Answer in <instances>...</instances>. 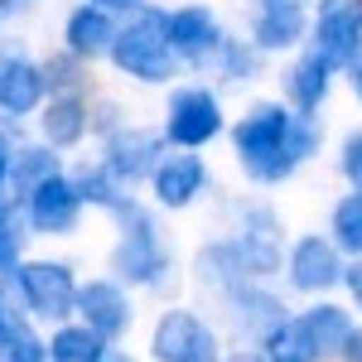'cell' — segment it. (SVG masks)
Wrapping results in <instances>:
<instances>
[{
  "mask_svg": "<svg viewBox=\"0 0 362 362\" xmlns=\"http://www.w3.org/2000/svg\"><path fill=\"white\" fill-rule=\"evenodd\" d=\"M232 160L256 189H280L324 150V126L319 116L290 112L280 97H261L227 126Z\"/></svg>",
  "mask_w": 362,
  "mask_h": 362,
  "instance_id": "6da1fadb",
  "label": "cell"
},
{
  "mask_svg": "<svg viewBox=\"0 0 362 362\" xmlns=\"http://www.w3.org/2000/svg\"><path fill=\"white\" fill-rule=\"evenodd\" d=\"M169 271H174V261H169V247H165V237H160V227H155V213L131 198L116 213L112 280H121L126 290H165L169 280H174Z\"/></svg>",
  "mask_w": 362,
  "mask_h": 362,
  "instance_id": "7a4b0ae2",
  "label": "cell"
},
{
  "mask_svg": "<svg viewBox=\"0 0 362 362\" xmlns=\"http://www.w3.org/2000/svg\"><path fill=\"white\" fill-rule=\"evenodd\" d=\"M121 78H131L140 87H165L179 78V58L165 39V10L160 5H145L136 15H126L121 29L112 39V54H107Z\"/></svg>",
  "mask_w": 362,
  "mask_h": 362,
  "instance_id": "3957f363",
  "label": "cell"
},
{
  "mask_svg": "<svg viewBox=\"0 0 362 362\" xmlns=\"http://www.w3.org/2000/svg\"><path fill=\"white\" fill-rule=\"evenodd\" d=\"M0 290L29 324H63V319H73L78 276L58 256H25L10 276H0Z\"/></svg>",
  "mask_w": 362,
  "mask_h": 362,
  "instance_id": "277c9868",
  "label": "cell"
},
{
  "mask_svg": "<svg viewBox=\"0 0 362 362\" xmlns=\"http://www.w3.org/2000/svg\"><path fill=\"white\" fill-rule=\"evenodd\" d=\"M160 136L169 150H208L213 140L227 136V112L218 87L208 83H184L169 92L165 102V121H160Z\"/></svg>",
  "mask_w": 362,
  "mask_h": 362,
  "instance_id": "5b68a950",
  "label": "cell"
},
{
  "mask_svg": "<svg viewBox=\"0 0 362 362\" xmlns=\"http://www.w3.org/2000/svg\"><path fill=\"white\" fill-rule=\"evenodd\" d=\"M223 338L189 305H169L150 324V358L155 362H218Z\"/></svg>",
  "mask_w": 362,
  "mask_h": 362,
  "instance_id": "8992f818",
  "label": "cell"
},
{
  "mask_svg": "<svg viewBox=\"0 0 362 362\" xmlns=\"http://www.w3.org/2000/svg\"><path fill=\"white\" fill-rule=\"evenodd\" d=\"M309 54L343 73L362 54V0H319L309 10Z\"/></svg>",
  "mask_w": 362,
  "mask_h": 362,
  "instance_id": "52a82bcc",
  "label": "cell"
},
{
  "mask_svg": "<svg viewBox=\"0 0 362 362\" xmlns=\"http://www.w3.org/2000/svg\"><path fill=\"white\" fill-rule=\"evenodd\" d=\"M165 39H169V49H174V58H179V68H208L213 54L223 49L227 29H223V15L213 5L189 0V5L165 10Z\"/></svg>",
  "mask_w": 362,
  "mask_h": 362,
  "instance_id": "ba28073f",
  "label": "cell"
},
{
  "mask_svg": "<svg viewBox=\"0 0 362 362\" xmlns=\"http://www.w3.org/2000/svg\"><path fill=\"white\" fill-rule=\"evenodd\" d=\"M73 319L87 324L102 343H121V338L136 329V305H131V290L112 276H92L78 280V300H73Z\"/></svg>",
  "mask_w": 362,
  "mask_h": 362,
  "instance_id": "9c48e42d",
  "label": "cell"
},
{
  "mask_svg": "<svg viewBox=\"0 0 362 362\" xmlns=\"http://www.w3.org/2000/svg\"><path fill=\"white\" fill-rule=\"evenodd\" d=\"M280 232H285V227H280L271 203H247V208H242L237 232H232L227 242H232V251H237L247 280H271L280 271V261H285V256H280V247H285Z\"/></svg>",
  "mask_w": 362,
  "mask_h": 362,
  "instance_id": "30bf717a",
  "label": "cell"
},
{
  "mask_svg": "<svg viewBox=\"0 0 362 362\" xmlns=\"http://www.w3.org/2000/svg\"><path fill=\"white\" fill-rule=\"evenodd\" d=\"M343 251L324 237V232H305L295 247L285 251V285L295 295H309V300H324L334 295L338 280H343Z\"/></svg>",
  "mask_w": 362,
  "mask_h": 362,
  "instance_id": "8fae6325",
  "label": "cell"
},
{
  "mask_svg": "<svg viewBox=\"0 0 362 362\" xmlns=\"http://www.w3.org/2000/svg\"><path fill=\"white\" fill-rule=\"evenodd\" d=\"M160 155H165V136H160L155 126H136V121L116 126L112 136L102 140V169H107L112 179H121L126 189L145 184Z\"/></svg>",
  "mask_w": 362,
  "mask_h": 362,
  "instance_id": "7c38bea8",
  "label": "cell"
},
{
  "mask_svg": "<svg viewBox=\"0 0 362 362\" xmlns=\"http://www.w3.org/2000/svg\"><path fill=\"white\" fill-rule=\"evenodd\" d=\"M145 184H150L155 208L184 213V208H194L198 198L208 194V165H203L198 150H169V155L155 160V169H150Z\"/></svg>",
  "mask_w": 362,
  "mask_h": 362,
  "instance_id": "4fadbf2b",
  "label": "cell"
},
{
  "mask_svg": "<svg viewBox=\"0 0 362 362\" xmlns=\"http://www.w3.org/2000/svg\"><path fill=\"white\" fill-rule=\"evenodd\" d=\"M20 213H25V223H29L34 237H73L78 223H83V198L73 189L68 169L54 174V179H44L34 194L20 198Z\"/></svg>",
  "mask_w": 362,
  "mask_h": 362,
  "instance_id": "5bb4252c",
  "label": "cell"
},
{
  "mask_svg": "<svg viewBox=\"0 0 362 362\" xmlns=\"http://www.w3.org/2000/svg\"><path fill=\"white\" fill-rule=\"evenodd\" d=\"M309 39V0H256L251 10V44L266 58L295 54Z\"/></svg>",
  "mask_w": 362,
  "mask_h": 362,
  "instance_id": "9a60e30c",
  "label": "cell"
},
{
  "mask_svg": "<svg viewBox=\"0 0 362 362\" xmlns=\"http://www.w3.org/2000/svg\"><path fill=\"white\" fill-rule=\"evenodd\" d=\"M227 305V319H232V329L247 338V343H256V338L266 334V329H276L280 319L290 314V305L280 300L276 290L266 285V280H242L237 290H227L223 295Z\"/></svg>",
  "mask_w": 362,
  "mask_h": 362,
  "instance_id": "2e32d148",
  "label": "cell"
},
{
  "mask_svg": "<svg viewBox=\"0 0 362 362\" xmlns=\"http://www.w3.org/2000/svg\"><path fill=\"white\" fill-rule=\"evenodd\" d=\"M49 87H44V68L34 63L29 54H0V116L25 121L44 107Z\"/></svg>",
  "mask_w": 362,
  "mask_h": 362,
  "instance_id": "e0dca14e",
  "label": "cell"
},
{
  "mask_svg": "<svg viewBox=\"0 0 362 362\" xmlns=\"http://www.w3.org/2000/svg\"><path fill=\"white\" fill-rule=\"evenodd\" d=\"M116 29H121V15L83 0V5H73L68 20H63V49H68L73 58H83V63H97V58L112 54Z\"/></svg>",
  "mask_w": 362,
  "mask_h": 362,
  "instance_id": "ac0fdd59",
  "label": "cell"
},
{
  "mask_svg": "<svg viewBox=\"0 0 362 362\" xmlns=\"http://www.w3.org/2000/svg\"><path fill=\"white\" fill-rule=\"evenodd\" d=\"M329 92H334V68H329L324 58H314L305 49L300 58L285 63V73H280V102H285L290 112L319 116V107L329 102Z\"/></svg>",
  "mask_w": 362,
  "mask_h": 362,
  "instance_id": "d6986e66",
  "label": "cell"
},
{
  "mask_svg": "<svg viewBox=\"0 0 362 362\" xmlns=\"http://www.w3.org/2000/svg\"><path fill=\"white\" fill-rule=\"evenodd\" d=\"M39 121V140L49 150H78L87 140V92H54L44 97V107L34 112Z\"/></svg>",
  "mask_w": 362,
  "mask_h": 362,
  "instance_id": "ffe728a7",
  "label": "cell"
},
{
  "mask_svg": "<svg viewBox=\"0 0 362 362\" xmlns=\"http://www.w3.org/2000/svg\"><path fill=\"white\" fill-rule=\"evenodd\" d=\"M300 329H305V338L314 343V353H319V362H338V353H343V343H348V334L358 329V319H353V309L334 305L329 295L324 300H309L300 314Z\"/></svg>",
  "mask_w": 362,
  "mask_h": 362,
  "instance_id": "44dd1931",
  "label": "cell"
},
{
  "mask_svg": "<svg viewBox=\"0 0 362 362\" xmlns=\"http://www.w3.org/2000/svg\"><path fill=\"white\" fill-rule=\"evenodd\" d=\"M54 174H63V155L58 150H49L44 140H15V155H10V198L15 203L25 194H34Z\"/></svg>",
  "mask_w": 362,
  "mask_h": 362,
  "instance_id": "7402d4cb",
  "label": "cell"
},
{
  "mask_svg": "<svg viewBox=\"0 0 362 362\" xmlns=\"http://www.w3.org/2000/svg\"><path fill=\"white\" fill-rule=\"evenodd\" d=\"M68 179H73V189H78V198H83V208H97V213H107V218H116V213L136 198L121 179H112V174L102 169V160L73 165V169H68Z\"/></svg>",
  "mask_w": 362,
  "mask_h": 362,
  "instance_id": "603a6c76",
  "label": "cell"
},
{
  "mask_svg": "<svg viewBox=\"0 0 362 362\" xmlns=\"http://www.w3.org/2000/svg\"><path fill=\"white\" fill-rule=\"evenodd\" d=\"M194 280L203 290H213V295H227V290H237L247 280V271H242V261H237V251H232L227 237L223 242H208L194 256Z\"/></svg>",
  "mask_w": 362,
  "mask_h": 362,
  "instance_id": "cb8c5ba5",
  "label": "cell"
},
{
  "mask_svg": "<svg viewBox=\"0 0 362 362\" xmlns=\"http://www.w3.org/2000/svg\"><path fill=\"white\" fill-rule=\"evenodd\" d=\"M107 348H112V343H102V338L92 334L87 324H78V319L54 324V334L44 338L49 362H102V353H107Z\"/></svg>",
  "mask_w": 362,
  "mask_h": 362,
  "instance_id": "d4e9b609",
  "label": "cell"
},
{
  "mask_svg": "<svg viewBox=\"0 0 362 362\" xmlns=\"http://www.w3.org/2000/svg\"><path fill=\"white\" fill-rule=\"evenodd\" d=\"M208 68H213V73H218L227 87H242V83H256V78H261L266 54H261L251 39H232V34H227L223 49L213 54V63H208Z\"/></svg>",
  "mask_w": 362,
  "mask_h": 362,
  "instance_id": "484cf974",
  "label": "cell"
},
{
  "mask_svg": "<svg viewBox=\"0 0 362 362\" xmlns=\"http://www.w3.org/2000/svg\"><path fill=\"white\" fill-rule=\"evenodd\" d=\"M256 348H261L266 362H319V353H314V343L305 338L295 314H285L276 329H266V334L256 338Z\"/></svg>",
  "mask_w": 362,
  "mask_h": 362,
  "instance_id": "4316f807",
  "label": "cell"
},
{
  "mask_svg": "<svg viewBox=\"0 0 362 362\" xmlns=\"http://www.w3.org/2000/svg\"><path fill=\"white\" fill-rule=\"evenodd\" d=\"M324 237H329V242H334L348 261H353V256H362V194H353V189H348V194L329 208V232H324Z\"/></svg>",
  "mask_w": 362,
  "mask_h": 362,
  "instance_id": "83f0119b",
  "label": "cell"
},
{
  "mask_svg": "<svg viewBox=\"0 0 362 362\" xmlns=\"http://www.w3.org/2000/svg\"><path fill=\"white\" fill-rule=\"evenodd\" d=\"M29 223L20 213L15 198H0V276H10L20 261H25V247H29Z\"/></svg>",
  "mask_w": 362,
  "mask_h": 362,
  "instance_id": "f1b7e54d",
  "label": "cell"
},
{
  "mask_svg": "<svg viewBox=\"0 0 362 362\" xmlns=\"http://www.w3.org/2000/svg\"><path fill=\"white\" fill-rule=\"evenodd\" d=\"M39 68H44V87H49V97H54V92H87V63H83V58H73L68 49L49 54Z\"/></svg>",
  "mask_w": 362,
  "mask_h": 362,
  "instance_id": "f546056e",
  "label": "cell"
},
{
  "mask_svg": "<svg viewBox=\"0 0 362 362\" xmlns=\"http://www.w3.org/2000/svg\"><path fill=\"white\" fill-rule=\"evenodd\" d=\"M0 362H49V353H44V334L29 324L25 314L15 319V329H10L5 343H0Z\"/></svg>",
  "mask_w": 362,
  "mask_h": 362,
  "instance_id": "4dcf8cb0",
  "label": "cell"
},
{
  "mask_svg": "<svg viewBox=\"0 0 362 362\" xmlns=\"http://www.w3.org/2000/svg\"><path fill=\"white\" fill-rule=\"evenodd\" d=\"M338 174H343V184L353 194H362V126H353L338 140Z\"/></svg>",
  "mask_w": 362,
  "mask_h": 362,
  "instance_id": "1f68e13d",
  "label": "cell"
},
{
  "mask_svg": "<svg viewBox=\"0 0 362 362\" xmlns=\"http://www.w3.org/2000/svg\"><path fill=\"white\" fill-rule=\"evenodd\" d=\"M338 290H348V300H353V309H358V319H362V256L343 261V280H338Z\"/></svg>",
  "mask_w": 362,
  "mask_h": 362,
  "instance_id": "d6a6232c",
  "label": "cell"
},
{
  "mask_svg": "<svg viewBox=\"0 0 362 362\" xmlns=\"http://www.w3.org/2000/svg\"><path fill=\"white\" fill-rule=\"evenodd\" d=\"M10 155H15V131L0 126V198H10Z\"/></svg>",
  "mask_w": 362,
  "mask_h": 362,
  "instance_id": "836d02e7",
  "label": "cell"
},
{
  "mask_svg": "<svg viewBox=\"0 0 362 362\" xmlns=\"http://www.w3.org/2000/svg\"><path fill=\"white\" fill-rule=\"evenodd\" d=\"M218 362H266V358H261V348H256V343H237V348H223Z\"/></svg>",
  "mask_w": 362,
  "mask_h": 362,
  "instance_id": "e575fe53",
  "label": "cell"
},
{
  "mask_svg": "<svg viewBox=\"0 0 362 362\" xmlns=\"http://www.w3.org/2000/svg\"><path fill=\"white\" fill-rule=\"evenodd\" d=\"M92 5H102V10H112V15H121V20H126V15H136V10H145L150 0H92Z\"/></svg>",
  "mask_w": 362,
  "mask_h": 362,
  "instance_id": "d590c367",
  "label": "cell"
},
{
  "mask_svg": "<svg viewBox=\"0 0 362 362\" xmlns=\"http://www.w3.org/2000/svg\"><path fill=\"white\" fill-rule=\"evenodd\" d=\"M15 319H20V309L10 305V295H5V290H0V343H5V334H10V329H15Z\"/></svg>",
  "mask_w": 362,
  "mask_h": 362,
  "instance_id": "8d00e7d4",
  "label": "cell"
},
{
  "mask_svg": "<svg viewBox=\"0 0 362 362\" xmlns=\"http://www.w3.org/2000/svg\"><path fill=\"white\" fill-rule=\"evenodd\" d=\"M343 78H348V92H353V97H358V107H362V54L353 58V63H348V68H343Z\"/></svg>",
  "mask_w": 362,
  "mask_h": 362,
  "instance_id": "74e56055",
  "label": "cell"
},
{
  "mask_svg": "<svg viewBox=\"0 0 362 362\" xmlns=\"http://www.w3.org/2000/svg\"><path fill=\"white\" fill-rule=\"evenodd\" d=\"M338 362H362V324L348 334V343H343V353H338Z\"/></svg>",
  "mask_w": 362,
  "mask_h": 362,
  "instance_id": "f35d334b",
  "label": "cell"
},
{
  "mask_svg": "<svg viewBox=\"0 0 362 362\" xmlns=\"http://www.w3.org/2000/svg\"><path fill=\"white\" fill-rule=\"evenodd\" d=\"M34 10V0H0V20H20Z\"/></svg>",
  "mask_w": 362,
  "mask_h": 362,
  "instance_id": "ab89813d",
  "label": "cell"
},
{
  "mask_svg": "<svg viewBox=\"0 0 362 362\" xmlns=\"http://www.w3.org/2000/svg\"><path fill=\"white\" fill-rule=\"evenodd\" d=\"M102 362H140V358H131V353H126V348H107V353H102Z\"/></svg>",
  "mask_w": 362,
  "mask_h": 362,
  "instance_id": "60d3db41",
  "label": "cell"
}]
</instances>
